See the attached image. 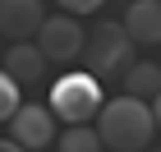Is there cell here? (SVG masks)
Masks as SVG:
<instances>
[{"instance_id": "cell-10", "label": "cell", "mask_w": 161, "mask_h": 152, "mask_svg": "<svg viewBox=\"0 0 161 152\" xmlns=\"http://www.w3.org/2000/svg\"><path fill=\"white\" fill-rule=\"evenodd\" d=\"M60 152H106V143H101L97 129L69 125V129H64V138H60Z\"/></svg>"}, {"instance_id": "cell-1", "label": "cell", "mask_w": 161, "mask_h": 152, "mask_svg": "<svg viewBox=\"0 0 161 152\" xmlns=\"http://www.w3.org/2000/svg\"><path fill=\"white\" fill-rule=\"evenodd\" d=\"M97 134L111 152H147L152 134H157V115H152L147 101L120 92L115 101H106L97 115Z\"/></svg>"}, {"instance_id": "cell-9", "label": "cell", "mask_w": 161, "mask_h": 152, "mask_svg": "<svg viewBox=\"0 0 161 152\" xmlns=\"http://www.w3.org/2000/svg\"><path fill=\"white\" fill-rule=\"evenodd\" d=\"M120 83H124V92L129 97H138V101H152L161 92V65H152V60H138V65H129L120 74Z\"/></svg>"}, {"instance_id": "cell-7", "label": "cell", "mask_w": 161, "mask_h": 152, "mask_svg": "<svg viewBox=\"0 0 161 152\" xmlns=\"http://www.w3.org/2000/svg\"><path fill=\"white\" fill-rule=\"evenodd\" d=\"M124 32L134 46H161V0H134L124 9Z\"/></svg>"}, {"instance_id": "cell-11", "label": "cell", "mask_w": 161, "mask_h": 152, "mask_svg": "<svg viewBox=\"0 0 161 152\" xmlns=\"http://www.w3.org/2000/svg\"><path fill=\"white\" fill-rule=\"evenodd\" d=\"M14 111H19V83L0 69V125H5V120H14Z\"/></svg>"}, {"instance_id": "cell-4", "label": "cell", "mask_w": 161, "mask_h": 152, "mask_svg": "<svg viewBox=\"0 0 161 152\" xmlns=\"http://www.w3.org/2000/svg\"><path fill=\"white\" fill-rule=\"evenodd\" d=\"M37 46H42V55H46V60H55V65H74L78 55H83V46H87V32H83V23H78L74 14H55V19H46V23H42Z\"/></svg>"}, {"instance_id": "cell-14", "label": "cell", "mask_w": 161, "mask_h": 152, "mask_svg": "<svg viewBox=\"0 0 161 152\" xmlns=\"http://www.w3.org/2000/svg\"><path fill=\"white\" fill-rule=\"evenodd\" d=\"M152 115H157V129H161V92L152 97Z\"/></svg>"}, {"instance_id": "cell-5", "label": "cell", "mask_w": 161, "mask_h": 152, "mask_svg": "<svg viewBox=\"0 0 161 152\" xmlns=\"http://www.w3.org/2000/svg\"><path fill=\"white\" fill-rule=\"evenodd\" d=\"M9 138L23 143L28 152L46 148V143L55 138V111H51V106H19L14 120H9Z\"/></svg>"}, {"instance_id": "cell-6", "label": "cell", "mask_w": 161, "mask_h": 152, "mask_svg": "<svg viewBox=\"0 0 161 152\" xmlns=\"http://www.w3.org/2000/svg\"><path fill=\"white\" fill-rule=\"evenodd\" d=\"M46 23L42 0H0V32L9 42H32Z\"/></svg>"}, {"instance_id": "cell-12", "label": "cell", "mask_w": 161, "mask_h": 152, "mask_svg": "<svg viewBox=\"0 0 161 152\" xmlns=\"http://www.w3.org/2000/svg\"><path fill=\"white\" fill-rule=\"evenodd\" d=\"M60 5H64V14H74V19H78V14H97L101 0H60Z\"/></svg>"}, {"instance_id": "cell-3", "label": "cell", "mask_w": 161, "mask_h": 152, "mask_svg": "<svg viewBox=\"0 0 161 152\" xmlns=\"http://www.w3.org/2000/svg\"><path fill=\"white\" fill-rule=\"evenodd\" d=\"M83 55H87V74L115 78L134 65V37L124 32V23H97V32L87 37Z\"/></svg>"}, {"instance_id": "cell-2", "label": "cell", "mask_w": 161, "mask_h": 152, "mask_svg": "<svg viewBox=\"0 0 161 152\" xmlns=\"http://www.w3.org/2000/svg\"><path fill=\"white\" fill-rule=\"evenodd\" d=\"M51 111L60 115L64 125H87L92 115H101V106H106V97H101V78L97 74H64L51 83Z\"/></svg>"}, {"instance_id": "cell-13", "label": "cell", "mask_w": 161, "mask_h": 152, "mask_svg": "<svg viewBox=\"0 0 161 152\" xmlns=\"http://www.w3.org/2000/svg\"><path fill=\"white\" fill-rule=\"evenodd\" d=\"M0 152H28L23 143H14V138H0Z\"/></svg>"}, {"instance_id": "cell-8", "label": "cell", "mask_w": 161, "mask_h": 152, "mask_svg": "<svg viewBox=\"0 0 161 152\" xmlns=\"http://www.w3.org/2000/svg\"><path fill=\"white\" fill-rule=\"evenodd\" d=\"M0 69H5L14 83H37V78L46 74V55H42L37 42H14V46L5 51V65H0Z\"/></svg>"}]
</instances>
